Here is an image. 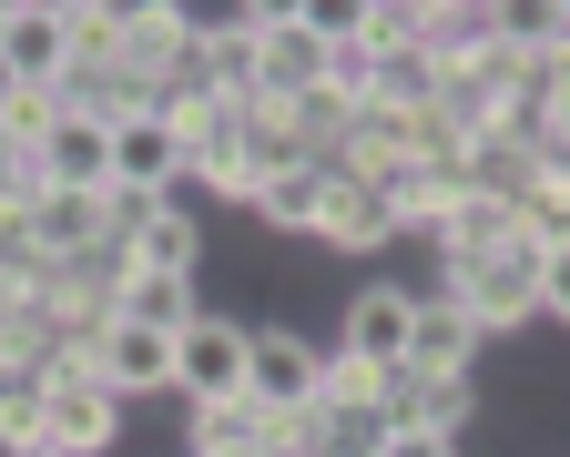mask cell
I'll use <instances>...</instances> for the list:
<instances>
[{"label": "cell", "mask_w": 570, "mask_h": 457, "mask_svg": "<svg viewBox=\"0 0 570 457\" xmlns=\"http://www.w3.org/2000/svg\"><path fill=\"white\" fill-rule=\"evenodd\" d=\"M407 316H417V295L407 285H367V295H356L346 305V326H336V346L356 356V366H407Z\"/></svg>", "instance_id": "9c48e42d"}, {"label": "cell", "mask_w": 570, "mask_h": 457, "mask_svg": "<svg viewBox=\"0 0 570 457\" xmlns=\"http://www.w3.org/2000/svg\"><path fill=\"white\" fill-rule=\"evenodd\" d=\"M31 183H51V193H112V122L61 112L51 142L31 152Z\"/></svg>", "instance_id": "52a82bcc"}, {"label": "cell", "mask_w": 570, "mask_h": 457, "mask_svg": "<svg viewBox=\"0 0 570 457\" xmlns=\"http://www.w3.org/2000/svg\"><path fill=\"white\" fill-rule=\"evenodd\" d=\"M21 457H61V447H41V437H31V447H21Z\"/></svg>", "instance_id": "7402d4cb"}, {"label": "cell", "mask_w": 570, "mask_h": 457, "mask_svg": "<svg viewBox=\"0 0 570 457\" xmlns=\"http://www.w3.org/2000/svg\"><path fill=\"white\" fill-rule=\"evenodd\" d=\"M540 245L530 235H510V245H489V255H459L449 275H439V295L459 305V316L499 346V336H520V326H540Z\"/></svg>", "instance_id": "6da1fadb"}, {"label": "cell", "mask_w": 570, "mask_h": 457, "mask_svg": "<svg viewBox=\"0 0 570 457\" xmlns=\"http://www.w3.org/2000/svg\"><path fill=\"white\" fill-rule=\"evenodd\" d=\"M31 437L41 447H61V457H112V437H122V397L102 387L92 366H41V387H31Z\"/></svg>", "instance_id": "7a4b0ae2"}, {"label": "cell", "mask_w": 570, "mask_h": 457, "mask_svg": "<svg viewBox=\"0 0 570 457\" xmlns=\"http://www.w3.org/2000/svg\"><path fill=\"white\" fill-rule=\"evenodd\" d=\"M367 457H459V437H439V427H397V417H387Z\"/></svg>", "instance_id": "ac0fdd59"}, {"label": "cell", "mask_w": 570, "mask_h": 457, "mask_svg": "<svg viewBox=\"0 0 570 457\" xmlns=\"http://www.w3.org/2000/svg\"><path fill=\"white\" fill-rule=\"evenodd\" d=\"M51 122H61V92H11V102H0V142H11L21 163L51 142Z\"/></svg>", "instance_id": "e0dca14e"}, {"label": "cell", "mask_w": 570, "mask_h": 457, "mask_svg": "<svg viewBox=\"0 0 570 457\" xmlns=\"http://www.w3.org/2000/svg\"><path fill=\"white\" fill-rule=\"evenodd\" d=\"M112 193H164V203H184V132L164 112L112 122Z\"/></svg>", "instance_id": "8992f818"}, {"label": "cell", "mask_w": 570, "mask_h": 457, "mask_svg": "<svg viewBox=\"0 0 570 457\" xmlns=\"http://www.w3.org/2000/svg\"><path fill=\"white\" fill-rule=\"evenodd\" d=\"M132 265H154V275H194V265H204V223H194L184 203H164V213L132 235Z\"/></svg>", "instance_id": "2e32d148"}, {"label": "cell", "mask_w": 570, "mask_h": 457, "mask_svg": "<svg viewBox=\"0 0 570 457\" xmlns=\"http://www.w3.org/2000/svg\"><path fill=\"white\" fill-rule=\"evenodd\" d=\"M0 61L21 92H61L71 82V21L61 0H0Z\"/></svg>", "instance_id": "5b68a950"}, {"label": "cell", "mask_w": 570, "mask_h": 457, "mask_svg": "<svg viewBox=\"0 0 570 457\" xmlns=\"http://www.w3.org/2000/svg\"><path fill=\"white\" fill-rule=\"evenodd\" d=\"M11 92H21V82H11V61H0V102H11Z\"/></svg>", "instance_id": "44dd1931"}, {"label": "cell", "mask_w": 570, "mask_h": 457, "mask_svg": "<svg viewBox=\"0 0 570 457\" xmlns=\"http://www.w3.org/2000/svg\"><path fill=\"white\" fill-rule=\"evenodd\" d=\"M479 326L459 316L449 295H417V316H407V376H479Z\"/></svg>", "instance_id": "30bf717a"}, {"label": "cell", "mask_w": 570, "mask_h": 457, "mask_svg": "<svg viewBox=\"0 0 570 457\" xmlns=\"http://www.w3.org/2000/svg\"><path fill=\"white\" fill-rule=\"evenodd\" d=\"M174 397L184 407H235L245 397V316H204L174 336Z\"/></svg>", "instance_id": "277c9868"}, {"label": "cell", "mask_w": 570, "mask_h": 457, "mask_svg": "<svg viewBox=\"0 0 570 457\" xmlns=\"http://www.w3.org/2000/svg\"><path fill=\"white\" fill-rule=\"evenodd\" d=\"M31 447V397H0V457Z\"/></svg>", "instance_id": "ffe728a7"}, {"label": "cell", "mask_w": 570, "mask_h": 457, "mask_svg": "<svg viewBox=\"0 0 570 457\" xmlns=\"http://www.w3.org/2000/svg\"><path fill=\"white\" fill-rule=\"evenodd\" d=\"M326 387V346L296 326H245V407L255 417H316Z\"/></svg>", "instance_id": "3957f363"}, {"label": "cell", "mask_w": 570, "mask_h": 457, "mask_svg": "<svg viewBox=\"0 0 570 457\" xmlns=\"http://www.w3.org/2000/svg\"><path fill=\"white\" fill-rule=\"evenodd\" d=\"M316 235H326L336 255H377V245H397V203H387L377 183H346V173H336V193H326V213H316Z\"/></svg>", "instance_id": "4fadbf2b"}, {"label": "cell", "mask_w": 570, "mask_h": 457, "mask_svg": "<svg viewBox=\"0 0 570 457\" xmlns=\"http://www.w3.org/2000/svg\"><path fill=\"white\" fill-rule=\"evenodd\" d=\"M540 326H570V245L540 265Z\"/></svg>", "instance_id": "d6986e66"}, {"label": "cell", "mask_w": 570, "mask_h": 457, "mask_svg": "<svg viewBox=\"0 0 570 457\" xmlns=\"http://www.w3.org/2000/svg\"><path fill=\"white\" fill-rule=\"evenodd\" d=\"M92 376H102L112 397H164V387H174V336L102 316V336H92Z\"/></svg>", "instance_id": "ba28073f"}, {"label": "cell", "mask_w": 570, "mask_h": 457, "mask_svg": "<svg viewBox=\"0 0 570 457\" xmlns=\"http://www.w3.org/2000/svg\"><path fill=\"white\" fill-rule=\"evenodd\" d=\"M112 316L122 326H154V336H184L204 305H194V275H154V265H122L112 275Z\"/></svg>", "instance_id": "8fae6325"}, {"label": "cell", "mask_w": 570, "mask_h": 457, "mask_svg": "<svg viewBox=\"0 0 570 457\" xmlns=\"http://www.w3.org/2000/svg\"><path fill=\"white\" fill-rule=\"evenodd\" d=\"M326 193H336V163H285V173H255L245 213L285 223V235H316V213H326Z\"/></svg>", "instance_id": "5bb4252c"}, {"label": "cell", "mask_w": 570, "mask_h": 457, "mask_svg": "<svg viewBox=\"0 0 570 457\" xmlns=\"http://www.w3.org/2000/svg\"><path fill=\"white\" fill-rule=\"evenodd\" d=\"M387 417H397V427H439V437H459V427H479V376H407V366H397Z\"/></svg>", "instance_id": "7c38bea8"}, {"label": "cell", "mask_w": 570, "mask_h": 457, "mask_svg": "<svg viewBox=\"0 0 570 457\" xmlns=\"http://www.w3.org/2000/svg\"><path fill=\"white\" fill-rule=\"evenodd\" d=\"M61 21H71V71H102V61H122L132 0H61Z\"/></svg>", "instance_id": "9a60e30c"}]
</instances>
